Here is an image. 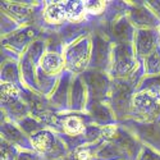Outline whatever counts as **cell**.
Returning <instances> with one entry per match:
<instances>
[{"mask_svg":"<svg viewBox=\"0 0 160 160\" xmlns=\"http://www.w3.org/2000/svg\"><path fill=\"white\" fill-rule=\"evenodd\" d=\"M109 76L112 79H132L137 83L143 78L142 63L138 62L132 44H114Z\"/></svg>","mask_w":160,"mask_h":160,"instance_id":"1","label":"cell"},{"mask_svg":"<svg viewBox=\"0 0 160 160\" xmlns=\"http://www.w3.org/2000/svg\"><path fill=\"white\" fill-rule=\"evenodd\" d=\"M92 52L91 33H85L74 41L63 45V58L65 71L74 76L82 74L90 68Z\"/></svg>","mask_w":160,"mask_h":160,"instance_id":"2","label":"cell"},{"mask_svg":"<svg viewBox=\"0 0 160 160\" xmlns=\"http://www.w3.org/2000/svg\"><path fill=\"white\" fill-rule=\"evenodd\" d=\"M137 90V83L132 79H113V86L108 104L119 124L131 119L132 99Z\"/></svg>","mask_w":160,"mask_h":160,"instance_id":"3","label":"cell"},{"mask_svg":"<svg viewBox=\"0 0 160 160\" xmlns=\"http://www.w3.org/2000/svg\"><path fill=\"white\" fill-rule=\"evenodd\" d=\"M32 149L45 160H64L69 154L68 146L59 133L51 129H41L31 137Z\"/></svg>","mask_w":160,"mask_h":160,"instance_id":"4","label":"cell"},{"mask_svg":"<svg viewBox=\"0 0 160 160\" xmlns=\"http://www.w3.org/2000/svg\"><path fill=\"white\" fill-rule=\"evenodd\" d=\"M131 119L160 123V96L148 91H136L132 99Z\"/></svg>","mask_w":160,"mask_h":160,"instance_id":"5","label":"cell"},{"mask_svg":"<svg viewBox=\"0 0 160 160\" xmlns=\"http://www.w3.org/2000/svg\"><path fill=\"white\" fill-rule=\"evenodd\" d=\"M81 76L87 88V94L90 99L88 104L94 101L108 102L113 86V79L109 76V73L88 68Z\"/></svg>","mask_w":160,"mask_h":160,"instance_id":"6","label":"cell"},{"mask_svg":"<svg viewBox=\"0 0 160 160\" xmlns=\"http://www.w3.org/2000/svg\"><path fill=\"white\" fill-rule=\"evenodd\" d=\"M92 38V52H91V63L90 69H96L108 73L110 69L112 63V51H113V42L104 33L96 32L91 33Z\"/></svg>","mask_w":160,"mask_h":160,"instance_id":"7","label":"cell"},{"mask_svg":"<svg viewBox=\"0 0 160 160\" xmlns=\"http://www.w3.org/2000/svg\"><path fill=\"white\" fill-rule=\"evenodd\" d=\"M135 137L148 148L160 152V123L158 122H137L129 119L122 123Z\"/></svg>","mask_w":160,"mask_h":160,"instance_id":"8","label":"cell"},{"mask_svg":"<svg viewBox=\"0 0 160 160\" xmlns=\"http://www.w3.org/2000/svg\"><path fill=\"white\" fill-rule=\"evenodd\" d=\"M90 124H92V122L86 113H59L57 133L72 138L81 137Z\"/></svg>","mask_w":160,"mask_h":160,"instance_id":"9","label":"cell"},{"mask_svg":"<svg viewBox=\"0 0 160 160\" xmlns=\"http://www.w3.org/2000/svg\"><path fill=\"white\" fill-rule=\"evenodd\" d=\"M126 16L136 30H158L160 26V19L146 3L128 4L126 8Z\"/></svg>","mask_w":160,"mask_h":160,"instance_id":"10","label":"cell"},{"mask_svg":"<svg viewBox=\"0 0 160 160\" xmlns=\"http://www.w3.org/2000/svg\"><path fill=\"white\" fill-rule=\"evenodd\" d=\"M37 38V33L33 27L21 28L16 32H13L5 37H2V45L5 50L16 54L17 58H19L22 54H24L30 44Z\"/></svg>","mask_w":160,"mask_h":160,"instance_id":"11","label":"cell"},{"mask_svg":"<svg viewBox=\"0 0 160 160\" xmlns=\"http://www.w3.org/2000/svg\"><path fill=\"white\" fill-rule=\"evenodd\" d=\"M73 77L74 74L65 71L59 78L55 91L49 98L51 108L57 113H67L71 109V86Z\"/></svg>","mask_w":160,"mask_h":160,"instance_id":"12","label":"cell"},{"mask_svg":"<svg viewBox=\"0 0 160 160\" xmlns=\"http://www.w3.org/2000/svg\"><path fill=\"white\" fill-rule=\"evenodd\" d=\"M133 49L138 62H143L160 46L158 30H137L133 40Z\"/></svg>","mask_w":160,"mask_h":160,"instance_id":"13","label":"cell"},{"mask_svg":"<svg viewBox=\"0 0 160 160\" xmlns=\"http://www.w3.org/2000/svg\"><path fill=\"white\" fill-rule=\"evenodd\" d=\"M2 13L9 17L21 28L31 26L35 16V7L27 3L2 2Z\"/></svg>","mask_w":160,"mask_h":160,"instance_id":"14","label":"cell"},{"mask_svg":"<svg viewBox=\"0 0 160 160\" xmlns=\"http://www.w3.org/2000/svg\"><path fill=\"white\" fill-rule=\"evenodd\" d=\"M0 135H2V140L9 142L13 146H16L19 151L33 150L32 143H31V138L19 128V126L16 122L9 121V119L3 118V117H2Z\"/></svg>","mask_w":160,"mask_h":160,"instance_id":"15","label":"cell"},{"mask_svg":"<svg viewBox=\"0 0 160 160\" xmlns=\"http://www.w3.org/2000/svg\"><path fill=\"white\" fill-rule=\"evenodd\" d=\"M119 149H122L126 155L129 158V160H136L141 149H142V143L135 137L133 133H131L126 127H123L122 124H119L118 132L115 137L113 138V141Z\"/></svg>","mask_w":160,"mask_h":160,"instance_id":"16","label":"cell"},{"mask_svg":"<svg viewBox=\"0 0 160 160\" xmlns=\"http://www.w3.org/2000/svg\"><path fill=\"white\" fill-rule=\"evenodd\" d=\"M136 31L137 30L131 24L127 16L123 14L113 21L109 38L113 44H133Z\"/></svg>","mask_w":160,"mask_h":160,"instance_id":"17","label":"cell"},{"mask_svg":"<svg viewBox=\"0 0 160 160\" xmlns=\"http://www.w3.org/2000/svg\"><path fill=\"white\" fill-rule=\"evenodd\" d=\"M88 94L81 74L74 76L71 86V109L73 113H85L88 106Z\"/></svg>","mask_w":160,"mask_h":160,"instance_id":"18","label":"cell"},{"mask_svg":"<svg viewBox=\"0 0 160 160\" xmlns=\"http://www.w3.org/2000/svg\"><path fill=\"white\" fill-rule=\"evenodd\" d=\"M38 68L44 73L52 76V77H60L65 72V63L63 58V50H51L48 49L44 57L40 60Z\"/></svg>","mask_w":160,"mask_h":160,"instance_id":"19","label":"cell"},{"mask_svg":"<svg viewBox=\"0 0 160 160\" xmlns=\"http://www.w3.org/2000/svg\"><path fill=\"white\" fill-rule=\"evenodd\" d=\"M85 113L91 119L92 124H96L100 127L118 123L110 105L108 102H101V101L90 102Z\"/></svg>","mask_w":160,"mask_h":160,"instance_id":"20","label":"cell"},{"mask_svg":"<svg viewBox=\"0 0 160 160\" xmlns=\"http://www.w3.org/2000/svg\"><path fill=\"white\" fill-rule=\"evenodd\" d=\"M19 64V73H21V81L23 88L36 92H38V86H37V71L38 67L27 57V54H22L18 59Z\"/></svg>","mask_w":160,"mask_h":160,"instance_id":"21","label":"cell"},{"mask_svg":"<svg viewBox=\"0 0 160 160\" xmlns=\"http://www.w3.org/2000/svg\"><path fill=\"white\" fill-rule=\"evenodd\" d=\"M42 19L50 26H62L67 22L64 2H45L42 8Z\"/></svg>","mask_w":160,"mask_h":160,"instance_id":"22","label":"cell"},{"mask_svg":"<svg viewBox=\"0 0 160 160\" xmlns=\"http://www.w3.org/2000/svg\"><path fill=\"white\" fill-rule=\"evenodd\" d=\"M0 82L12 83V85H16L23 88L22 81H21L18 59L10 58V59L4 60V63L2 64V71H0Z\"/></svg>","mask_w":160,"mask_h":160,"instance_id":"23","label":"cell"},{"mask_svg":"<svg viewBox=\"0 0 160 160\" xmlns=\"http://www.w3.org/2000/svg\"><path fill=\"white\" fill-rule=\"evenodd\" d=\"M64 7H65L67 22L73 26H79L88 17L85 2H79V0H76V2H64Z\"/></svg>","mask_w":160,"mask_h":160,"instance_id":"24","label":"cell"},{"mask_svg":"<svg viewBox=\"0 0 160 160\" xmlns=\"http://www.w3.org/2000/svg\"><path fill=\"white\" fill-rule=\"evenodd\" d=\"M95 160H129V158L114 142L101 141L95 152Z\"/></svg>","mask_w":160,"mask_h":160,"instance_id":"25","label":"cell"},{"mask_svg":"<svg viewBox=\"0 0 160 160\" xmlns=\"http://www.w3.org/2000/svg\"><path fill=\"white\" fill-rule=\"evenodd\" d=\"M59 78L60 77L49 76L38 68V71H37V86H38L40 95H42V96L49 99L52 95V92L55 91L58 82H59Z\"/></svg>","mask_w":160,"mask_h":160,"instance_id":"26","label":"cell"},{"mask_svg":"<svg viewBox=\"0 0 160 160\" xmlns=\"http://www.w3.org/2000/svg\"><path fill=\"white\" fill-rule=\"evenodd\" d=\"M98 145H83L79 148L73 149L69 151L68 156L64 160H95V152L98 149Z\"/></svg>","mask_w":160,"mask_h":160,"instance_id":"27","label":"cell"},{"mask_svg":"<svg viewBox=\"0 0 160 160\" xmlns=\"http://www.w3.org/2000/svg\"><path fill=\"white\" fill-rule=\"evenodd\" d=\"M0 94H2V105L21 100L23 98L21 87H18L16 85H12V83H5V82H2Z\"/></svg>","mask_w":160,"mask_h":160,"instance_id":"28","label":"cell"},{"mask_svg":"<svg viewBox=\"0 0 160 160\" xmlns=\"http://www.w3.org/2000/svg\"><path fill=\"white\" fill-rule=\"evenodd\" d=\"M143 76H158L160 74V46L142 62Z\"/></svg>","mask_w":160,"mask_h":160,"instance_id":"29","label":"cell"},{"mask_svg":"<svg viewBox=\"0 0 160 160\" xmlns=\"http://www.w3.org/2000/svg\"><path fill=\"white\" fill-rule=\"evenodd\" d=\"M46 50H48V46H46L44 40L36 38L35 41H32L30 44V46L27 48V50H26V54H27V57L38 67L40 60H41V58L44 57Z\"/></svg>","mask_w":160,"mask_h":160,"instance_id":"30","label":"cell"},{"mask_svg":"<svg viewBox=\"0 0 160 160\" xmlns=\"http://www.w3.org/2000/svg\"><path fill=\"white\" fill-rule=\"evenodd\" d=\"M16 123L19 126V128H21L30 138H31L33 135H36L37 132H40L41 129H45V127H44L41 123H40L37 119H35L32 115L26 117V118L21 119V121L16 122Z\"/></svg>","mask_w":160,"mask_h":160,"instance_id":"31","label":"cell"},{"mask_svg":"<svg viewBox=\"0 0 160 160\" xmlns=\"http://www.w3.org/2000/svg\"><path fill=\"white\" fill-rule=\"evenodd\" d=\"M136 91H148L160 96V74L158 76H143Z\"/></svg>","mask_w":160,"mask_h":160,"instance_id":"32","label":"cell"},{"mask_svg":"<svg viewBox=\"0 0 160 160\" xmlns=\"http://www.w3.org/2000/svg\"><path fill=\"white\" fill-rule=\"evenodd\" d=\"M19 150L9 142L0 140V160H17Z\"/></svg>","mask_w":160,"mask_h":160,"instance_id":"33","label":"cell"},{"mask_svg":"<svg viewBox=\"0 0 160 160\" xmlns=\"http://www.w3.org/2000/svg\"><path fill=\"white\" fill-rule=\"evenodd\" d=\"M109 2H104V0H92V2H85L86 9L88 16H101L108 9Z\"/></svg>","mask_w":160,"mask_h":160,"instance_id":"34","label":"cell"},{"mask_svg":"<svg viewBox=\"0 0 160 160\" xmlns=\"http://www.w3.org/2000/svg\"><path fill=\"white\" fill-rule=\"evenodd\" d=\"M136 160H160V152L148 148V146H142Z\"/></svg>","mask_w":160,"mask_h":160,"instance_id":"35","label":"cell"},{"mask_svg":"<svg viewBox=\"0 0 160 160\" xmlns=\"http://www.w3.org/2000/svg\"><path fill=\"white\" fill-rule=\"evenodd\" d=\"M17 160H45L44 156L37 154L35 150H23L19 151Z\"/></svg>","mask_w":160,"mask_h":160,"instance_id":"36","label":"cell"},{"mask_svg":"<svg viewBox=\"0 0 160 160\" xmlns=\"http://www.w3.org/2000/svg\"><path fill=\"white\" fill-rule=\"evenodd\" d=\"M146 4L154 12V14L160 19V2H146Z\"/></svg>","mask_w":160,"mask_h":160,"instance_id":"37","label":"cell"},{"mask_svg":"<svg viewBox=\"0 0 160 160\" xmlns=\"http://www.w3.org/2000/svg\"><path fill=\"white\" fill-rule=\"evenodd\" d=\"M158 33H159V36H160V26L158 27Z\"/></svg>","mask_w":160,"mask_h":160,"instance_id":"38","label":"cell"}]
</instances>
